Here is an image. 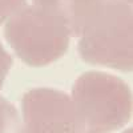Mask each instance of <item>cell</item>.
Here are the masks:
<instances>
[{
  "instance_id": "cell-1",
  "label": "cell",
  "mask_w": 133,
  "mask_h": 133,
  "mask_svg": "<svg viewBox=\"0 0 133 133\" xmlns=\"http://www.w3.org/2000/svg\"><path fill=\"white\" fill-rule=\"evenodd\" d=\"M77 49L84 61L121 72L133 66L132 4L107 0L101 12L83 35Z\"/></svg>"
},
{
  "instance_id": "cell-2",
  "label": "cell",
  "mask_w": 133,
  "mask_h": 133,
  "mask_svg": "<svg viewBox=\"0 0 133 133\" xmlns=\"http://www.w3.org/2000/svg\"><path fill=\"white\" fill-rule=\"evenodd\" d=\"M72 97L85 127L92 130L109 133L130 120L132 92L125 81L110 73H83L72 87Z\"/></svg>"
},
{
  "instance_id": "cell-3",
  "label": "cell",
  "mask_w": 133,
  "mask_h": 133,
  "mask_svg": "<svg viewBox=\"0 0 133 133\" xmlns=\"http://www.w3.org/2000/svg\"><path fill=\"white\" fill-rule=\"evenodd\" d=\"M4 36L15 53L31 66H44L60 59L71 39L59 19L36 5H25L11 16Z\"/></svg>"
},
{
  "instance_id": "cell-4",
  "label": "cell",
  "mask_w": 133,
  "mask_h": 133,
  "mask_svg": "<svg viewBox=\"0 0 133 133\" xmlns=\"http://www.w3.org/2000/svg\"><path fill=\"white\" fill-rule=\"evenodd\" d=\"M24 133H85L73 100L61 91L35 88L21 100Z\"/></svg>"
},
{
  "instance_id": "cell-5",
  "label": "cell",
  "mask_w": 133,
  "mask_h": 133,
  "mask_svg": "<svg viewBox=\"0 0 133 133\" xmlns=\"http://www.w3.org/2000/svg\"><path fill=\"white\" fill-rule=\"evenodd\" d=\"M61 21L69 36L80 37L97 19L107 0H32Z\"/></svg>"
},
{
  "instance_id": "cell-6",
  "label": "cell",
  "mask_w": 133,
  "mask_h": 133,
  "mask_svg": "<svg viewBox=\"0 0 133 133\" xmlns=\"http://www.w3.org/2000/svg\"><path fill=\"white\" fill-rule=\"evenodd\" d=\"M0 133H24L17 109L0 96Z\"/></svg>"
},
{
  "instance_id": "cell-7",
  "label": "cell",
  "mask_w": 133,
  "mask_h": 133,
  "mask_svg": "<svg viewBox=\"0 0 133 133\" xmlns=\"http://www.w3.org/2000/svg\"><path fill=\"white\" fill-rule=\"evenodd\" d=\"M27 0H0V24L25 7Z\"/></svg>"
},
{
  "instance_id": "cell-8",
  "label": "cell",
  "mask_w": 133,
  "mask_h": 133,
  "mask_svg": "<svg viewBox=\"0 0 133 133\" xmlns=\"http://www.w3.org/2000/svg\"><path fill=\"white\" fill-rule=\"evenodd\" d=\"M12 63H14L12 56L4 49V47L0 43V89H2L3 83L11 69V66H12Z\"/></svg>"
},
{
  "instance_id": "cell-9",
  "label": "cell",
  "mask_w": 133,
  "mask_h": 133,
  "mask_svg": "<svg viewBox=\"0 0 133 133\" xmlns=\"http://www.w3.org/2000/svg\"><path fill=\"white\" fill-rule=\"evenodd\" d=\"M85 133H100V132H96V130H92V129H89V130H85Z\"/></svg>"
},
{
  "instance_id": "cell-10",
  "label": "cell",
  "mask_w": 133,
  "mask_h": 133,
  "mask_svg": "<svg viewBox=\"0 0 133 133\" xmlns=\"http://www.w3.org/2000/svg\"><path fill=\"white\" fill-rule=\"evenodd\" d=\"M121 2H125V3H128V4H132L133 0H121Z\"/></svg>"
},
{
  "instance_id": "cell-11",
  "label": "cell",
  "mask_w": 133,
  "mask_h": 133,
  "mask_svg": "<svg viewBox=\"0 0 133 133\" xmlns=\"http://www.w3.org/2000/svg\"><path fill=\"white\" fill-rule=\"evenodd\" d=\"M123 133H133V132H132V129L129 128V129H127V130H124Z\"/></svg>"
}]
</instances>
